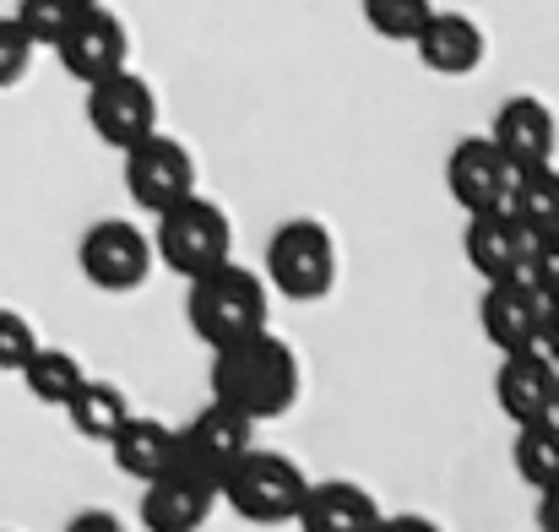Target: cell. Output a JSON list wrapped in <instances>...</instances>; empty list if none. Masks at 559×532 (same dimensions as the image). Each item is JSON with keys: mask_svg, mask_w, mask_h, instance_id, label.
<instances>
[{"mask_svg": "<svg viewBox=\"0 0 559 532\" xmlns=\"http://www.w3.org/2000/svg\"><path fill=\"white\" fill-rule=\"evenodd\" d=\"M38 348V332H33V321L27 316H16V310H0V369L5 375H16L27 358Z\"/></svg>", "mask_w": 559, "mask_h": 532, "instance_id": "4316f807", "label": "cell"}, {"mask_svg": "<svg viewBox=\"0 0 559 532\" xmlns=\"http://www.w3.org/2000/svg\"><path fill=\"white\" fill-rule=\"evenodd\" d=\"M538 528H544V532H559V484L538 489Z\"/></svg>", "mask_w": 559, "mask_h": 532, "instance_id": "4dcf8cb0", "label": "cell"}, {"mask_svg": "<svg viewBox=\"0 0 559 532\" xmlns=\"http://www.w3.org/2000/svg\"><path fill=\"white\" fill-rule=\"evenodd\" d=\"M538 348L559 364V299H544V321H538Z\"/></svg>", "mask_w": 559, "mask_h": 532, "instance_id": "f546056e", "label": "cell"}, {"mask_svg": "<svg viewBox=\"0 0 559 532\" xmlns=\"http://www.w3.org/2000/svg\"><path fill=\"white\" fill-rule=\"evenodd\" d=\"M511 179H516V169L500 158V147H495L489 137H467V142H456L451 158H445V190H451V201H456L467 217H473V212H489V206H506Z\"/></svg>", "mask_w": 559, "mask_h": 532, "instance_id": "8fae6325", "label": "cell"}, {"mask_svg": "<svg viewBox=\"0 0 559 532\" xmlns=\"http://www.w3.org/2000/svg\"><path fill=\"white\" fill-rule=\"evenodd\" d=\"M66 418H71V429H76L82 440L109 446L115 429L131 418V397H126L120 386H109V380H82V386L71 391V402H66Z\"/></svg>", "mask_w": 559, "mask_h": 532, "instance_id": "ffe728a7", "label": "cell"}, {"mask_svg": "<svg viewBox=\"0 0 559 532\" xmlns=\"http://www.w3.org/2000/svg\"><path fill=\"white\" fill-rule=\"evenodd\" d=\"M206 380H212V402L245 413L250 424H266V418H283L299 402V354L261 327L250 338L212 348Z\"/></svg>", "mask_w": 559, "mask_h": 532, "instance_id": "6da1fadb", "label": "cell"}, {"mask_svg": "<svg viewBox=\"0 0 559 532\" xmlns=\"http://www.w3.org/2000/svg\"><path fill=\"white\" fill-rule=\"evenodd\" d=\"M380 522V506L365 484H348V478H326V484H310L305 500H299V532H374Z\"/></svg>", "mask_w": 559, "mask_h": 532, "instance_id": "ac0fdd59", "label": "cell"}, {"mask_svg": "<svg viewBox=\"0 0 559 532\" xmlns=\"http://www.w3.org/2000/svg\"><path fill=\"white\" fill-rule=\"evenodd\" d=\"M109 451H115V468H120V473H131L136 484H153V478H164V473L175 468V429H169L164 418L131 413V418L115 429Z\"/></svg>", "mask_w": 559, "mask_h": 532, "instance_id": "d6986e66", "label": "cell"}, {"mask_svg": "<svg viewBox=\"0 0 559 532\" xmlns=\"http://www.w3.org/2000/svg\"><path fill=\"white\" fill-rule=\"evenodd\" d=\"M555 418H559V386H555Z\"/></svg>", "mask_w": 559, "mask_h": 532, "instance_id": "d6a6232c", "label": "cell"}, {"mask_svg": "<svg viewBox=\"0 0 559 532\" xmlns=\"http://www.w3.org/2000/svg\"><path fill=\"white\" fill-rule=\"evenodd\" d=\"M462 250H467V267L484 283H500V277H522L527 250H533V234L522 228V217L511 206H489V212H473L467 217Z\"/></svg>", "mask_w": 559, "mask_h": 532, "instance_id": "4fadbf2b", "label": "cell"}, {"mask_svg": "<svg viewBox=\"0 0 559 532\" xmlns=\"http://www.w3.org/2000/svg\"><path fill=\"white\" fill-rule=\"evenodd\" d=\"M22 375V386H27V397L33 402H44V407H66L71 402V391L87 380V369H82V358L66 354V348H33V358L16 369Z\"/></svg>", "mask_w": 559, "mask_h": 532, "instance_id": "7402d4cb", "label": "cell"}, {"mask_svg": "<svg viewBox=\"0 0 559 532\" xmlns=\"http://www.w3.org/2000/svg\"><path fill=\"white\" fill-rule=\"evenodd\" d=\"M126 190L153 217L164 206L186 201L190 190H195V158H190V147L180 137H169V131L142 137L136 147H126Z\"/></svg>", "mask_w": 559, "mask_h": 532, "instance_id": "9c48e42d", "label": "cell"}, {"mask_svg": "<svg viewBox=\"0 0 559 532\" xmlns=\"http://www.w3.org/2000/svg\"><path fill=\"white\" fill-rule=\"evenodd\" d=\"M66 532H126V522H120L115 511H98V506H93V511H76V517L66 522Z\"/></svg>", "mask_w": 559, "mask_h": 532, "instance_id": "f1b7e54d", "label": "cell"}, {"mask_svg": "<svg viewBox=\"0 0 559 532\" xmlns=\"http://www.w3.org/2000/svg\"><path fill=\"white\" fill-rule=\"evenodd\" d=\"M250 418L245 413H234V407H223V402H206L190 424L175 429V473H190V478H201V484H223V473L250 451Z\"/></svg>", "mask_w": 559, "mask_h": 532, "instance_id": "ba28073f", "label": "cell"}, {"mask_svg": "<svg viewBox=\"0 0 559 532\" xmlns=\"http://www.w3.org/2000/svg\"><path fill=\"white\" fill-rule=\"evenodd\" d=\"M76 5H93V0H76Z\"/></svg>", "mask_w": 559, "mask_h": 532, "instance_id": "836d02e7", "label": "cell"}, {"mask_svg": "<svg viewBox=\"0 0 559 532\" xmlns=\"http://www.w3.org/2000/svg\"><path fill=\"white\" fill-rule=\"evenodd\" d=\"M153 256L175 272V277H201L223 261H234V223L217 201L195 196L190 190L186 201L164 206L158 212V239H153Z\"/></svg>", "mask_w": 559, "mask_h": 532, "instance_id": "5b68a950", "label": "cell"}, {"mask_svg": "<svg viewBox=\"0 0 559 532\" xmlns=\"http://www.w3.org/2000/svg\"><path fill=\"white\" fill-rule=\"evenodd\" d=\"M538 321H544V294H538L527 277H500V283H484V299H478V327H484V338H489L500 354L533 348V343H538Z\"/></svg>", "mask_w": 559, "mask_h": 532, "instance_id": "9a60e30c", "label": "cell"}, {"mask_svg": "<svg viewBox=\"0 0 559 532\" xmlns=\"http://www.w3.org/2000/svg\"><path fill=\"white\" fill-rule=\"evenodd\" d=\"M305 489H310V478H305V468H299L294 457L250 446V451L223 473L217 500H223L239 522H250V528H283V522L299 517Z\"/></svg>", "mask_w": 559, "mask_h": 532, "instance_id": "3957f363", "label": "cell"}, {"mask_svg": "<svg viewBox=\"0 0 559 532\" xmlns=\"http://www.w3.org/2000/svg\"><path fill=\"white\" fill-rule=\"evenodd\" d=\"M516 473L533 484V489H549L559 484V418H527L516 424Z\"/></svg>", "mask_w": 559, "mask_h": 532, "instance_id": "603a6c76", "label": "cell"}, {"mask_svg": "<svg viewBox=\"0 0 559 532\" xmlns=\"http://www.w3.org/2000/svg\"><path fill=\"white\" fill-rule=\"evenodd\" d=\"M522 277H527L544 299H559V234H538V239H533Z\"/></svg>", "mask_w": 559, "mask_h": 532, "instance_id": "83f0119b", "label": "cell"}, {"mask_svg": "<svg viewBox=\"0 0 559 532\" xmlns=\"http://www.w3.org/2000/svg\"><path fill=\"white\" fill-rule=\"evenodd\" d=\"M76 261H82V277L98 288V294H131L147 283L153 272V239L131 223V217H98L82 245H76Z\"/></svg>", "mask_w": 559, "mask_h": 532, "instance_id": "52a82bcc", "label": "cell"}, {"mask_svg": "<svg viewBox=\"0 0 559 532\" xmlns=\"http://www.w3.org/2000/svg\"><path fill=\"white\" fill-rule=\"evenodd\" d=\"M33 38L16 27V16H0V87H16L33 66Z\"/></svg>", "mask_w": 559, "mask_h": 532, "instance_id": "484cf974", "label": "cell"}, {"mask_svg": "<svg viewBox=\"0 0 559 532\" xmlns=\"http://www.w3.org/2000/svg\"><path fill=\"white\" fill-rule=\"evenodd\" d=\"M555 386H559V364L538 343L533 348H516V354H500L495 369V402L511 424H527V418H549L555 413Z\"/></svg>", "mask_w": 559, "mask_h": 532, "instance_id": "5bb4252c", "label": "cell"}, {"mask_svg": "<svg viewBox=\"0 0 559 532\" xmlns=\"http://www.w3.org/2000/svg\"><path fill=\"white\" fill-rule=\"evenodd\" d=\"M337 283V239L326 223L316 217H288L272 239H266V288L294 299V305H316L326 299Z\"/></svg>", "mask_w": 559, "mask_h": 532, "instance_id": "277c9868", "label": "cell"}, {"mask_svg": "<svg viewBox=\"0 0 559 532\" xmlns=\"http://www.w3.org/2000/svg\"><path fill=\"white\" fill-rule=\"evenodd\" d=\"M435 0H365V22L391 44H413L418 27L429 22Z\"/></svg>", "mask_w": 559, "mask_h": 532, "instance_id": "cb8c5ba5", "label": "cell"}, {"mask_svg": "<svg viewBox=\"0 0 559 532\" xmlns=\"http://www.w3.org/2000/svg\"><path fill=\"white\" fill-rule=\"evenodd\" d=\"M506 206L522 217V228H527L533 239H538V234H559V169L555 164L516 169Z\"/></svg>", "mask_w": 559, "mask_h": 532, "instance_id": "44dd1931", "label": "cell"}, {"mask_svg": "<svg viewBox=\"0 0 559 532\" xmlns=\"http://www.w3.org/2000/svg\"><path fill=\"white\" fill-rule=\"evenodd\" d=\"M266 316H272V294H266V277L261 272H250L239 261H223V267L190 277L186 321L206 348H223L234 338L261 332Z\"/></svg>", "mask_w": 559, "mask_h": 532, "instance_id": "7a4b0ae2", "label": "cell"}, {"mask_svg": "<svg viewBox=\"0 0 559 532\" xmlns=\"http://www.w3.org/2000/svg\"><path fill=\"white\" fill-rule=\"evenodd\" d=\"M413 49H418V60H424L435 76H473V71L484 66V55H489L484 27H478L467 11H440V5H435L429 22L418 27Z\"/></svg>", "mask_w": 559, "mask_h": 532, "instance_id": "2e32d148", "label": "cell"}, {"mask_svg": "<svg viewBox=\"0 0 559 532\" xmlns=\"http://www.w3.org/2000/svg\"><path fill=\"white\" fill-rule=\"evenodd\" d=\"M87 126L104 147L126 153L136 147L142 137L158 131V93L147 87V76H136L131 66L87 82Z\"/></svg>", "mask_w": 559, "mask_h": 532, "instance_id": "8992f818", "label": "cell"}, {"mask_svg": "<svg viewBox=\"0 0 559 532\" xmlns=\"http://www.w3.org/2000/svg\"><path fill=\"white\" fill-rule=\"evenodd\" d=\"M374 532H440V528H435L429 517H380Z\"/></svg>", "mask_w": 559, "mask_h": 532, "instance_id": "1f68e13d", "label": "cell"}, {"mask_svg": "<svg viewBox=\"0 0 559 532\" xmlns=\"http://www.w3.org/2000/svg\"><path fill=\"white\" fill-rule=\"evenodd\" d=\"M76 11H82L76 0H16V11H11V16H16V27H22L33 44H49V49H55Z\"/></svg>", "mask_w": 559, "mask_h": 532, "instance_id": "d4e9b609", "label": "cell"}, {"mask_svg": "<svg viewBox=\"0 0 559 532\" xmlns=\"http://www.w3.org/2000/svg\"><path fill=\"white\" fill-rule=\"evenodd\" d=\"M55 55H60L66 76H76L87 87V82H98V76H109V71H120L131 60V33H126V22L115 11H104L93 0V5H82L71 16V27L60 33Z\"/></svg>", "mask_w": 559, "mask_h": 532, "instance_id": "30bf717a", "label": "cell"}, {"mask_svg": "<svg viewBox=\"0 0 559 532\" xmlns=\"http://www.w3.org/2000/svg\"><path fill=\"white\" fill-rule=\"evenodd\" d=\"M489 142L500 147V158L511 169H533V164H555L559 147V126L555 109L533 93H516L495 109V126H489Z\"/></svg>", "mask_w": 559, "mask_h": 532, "instance_id": "7c38bea8", "label": "cell"}, {"mask_svg": "<svg viewBox=\"0 0 559 532\" xmlns=\"http://www.w3.org/2000/svg\"><path fill=\"white\" fill-rule=\"evenodd\" d=\"M217 506V489L190 478V473H164L153 484H142V528L147 532H201Z\"/></svg>", "mask_w": 559, "mask_h": 532, "instance_id": "e0dca14e", "label": "cell"}]
</instances>
